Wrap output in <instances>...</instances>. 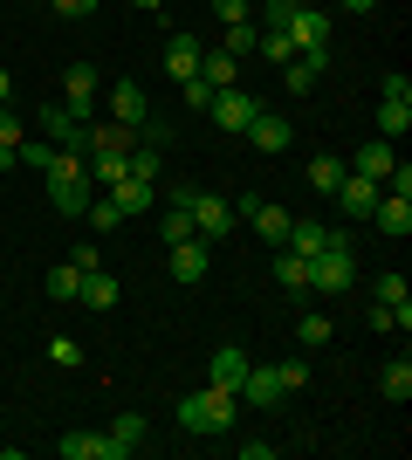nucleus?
I'll return each mask as SVG.
<instances>
[{"mask_svg":"<svg viewBox=\"0 0 412 460\" xmlns=\"http://www.w3.org/2000/svg\"><path fill=\"white\" fill-rule=\"evenodd\" d=\"M48 199H56L62 220H83V213H90L97 186H90V172H83L76 152H56V165H48Z\"/></svg>","mask_w":412,"mask_h":460,"instance_id":"nucleus-1","label":"nucleus"},{"mask_svg":"<svg viewBox=\"0 0 412 460\" xmlns=\"http://www.w3.org/2000/svg\"><path fill=\"white\" fill-rule=\"evenodd\" d=\"M179 426L186 433H234V392H220V385H199L179 399Z\"/></svg>","mask_w":412,"mask_h":460,"instance_id":"nucleus-2","label":"nucleus"},{"mask_svg":"<svg viewBox=\"0 0 412 460\" xmlns=\"http://www.w3.org/2000/svg\"><path fill=\"white\" fill-rule=\"evenodd\" d=\"M351 282H357V254H351V241L337 234L323 254H310V288L316 296H344Z\"/></svg>","mask_w":412,"mask_h":460,"instance_id":"nucleus-3","label":"nucleus"},{"mask_svg":"<svg viewBox=\"0 0 412 460\" xmlns=\"http://www.w3.org/2000/svg\"><path fill=\"white\" fill-rule=\"evenodd\" d=\"M206 117H214V124H220V131H227V137H241V131H248V124H255V117H261V96H248V90H241V83H234V90H214V103H206Z\"/></svg>","mask_w":412,"mask_h":460,"instance_id":"nucleus-4","label":"nucleus"},{"mask_svg":"<svg viewBox=\"0 0 412 460\" xmlns=\"http://www.w3.org/2000/svg\"><path fill=\"white\" fill-rule=\"evenodd\" d=\"M193 234L199 241H227V234H234V207H227V199H220V192H193Z\"/></svg>","mask_w":412,"mask_h":460,"instance_id":"nucleus-5","label":"nucleus"},{"mask_svg":"<svg viewBox=\"0 0 412 460\" xmlns=\"http://www.w3.org/2000/svg\"><path fill=\"white\" fill-rule=\"evenodd\" d=\"M83 131H90V124H76L69 103H48V111H41V137H48L56 152H76L83 158Z\"/></svg>","mask_w":412,"mask_h":460,"instance_id":"nucleus-6","label":"nucleus"},{"mask_svg":"<svg viewBox=\"0 0 412 460\" xmlns=\"http://www.w3.org/2000/svg\"><path fill=\"white\" fill-rule=\"evenodd\" d=\"M234 399H248V405H282V399H289V385H282V371H275V365H248V378H241Z\"/></svg>","mask_w":412,"mask_h":460,"instance_id":"nucleus-7","label":"nucleus"},{"mask_svg":"<svg viewBox=\"0 0 412 460\" xmlns=\"http://www.w3.org/2000/svg\"><path fill=\"white\" fill-rule=\"evenodd\" d=\"M206 269H214V241H199V234L172 241V275H179V282H199Z\"/></svg>","mask_w":412,"mask_h":460,"instance_id":"nucleus-8","label":"nucleus"},{"mask_svg":"<svg viewBox=\"0 0 412 460\" xmlns=\"http://www.w3.org/2000/svg\"><path fill=\"white\" fill-rule=\"evenodd\" d=\"M241 137H248V145H255L261 158H282V152H289V117L261 111V117H255V124H248V131H241Z\"/></svg>","mask_w":412,"mask_h":460,"instance_id":"nucleus-9","label":"nucleus"},{"mask_svg":"<svg viewBox=\"0 0 412 460\" xmlns=\"http://www.w3.org/2000/svg\"><path fill=\"white\" fill-rule=\"evenodd\" d=\"M378 192H385L378 179H357V172H344V179H337V192H330V199H344V213H351V220H372Z\"/></svg>","mask_w":412,"mask_h":460,"instance_id":"nucleus-10","label":"nucleus"},{"mask_svg":"<svg viewBox=\"0 0 412 460\" xmlns=\"http://www.w3.org/2000/svg\"><path fill=\"white\" fill-rule=\"evenodd\" d=\"M103 192H110V207H118L124 220H137V213H152V207H158V186H145V179H131V172H124L118 186H103Z\"/></svg>","mask_w":412,"mask_h":460,"instance_id":"nucleus-11","label":"nucleus"},{"mask_svg":"<svg viewBox=\"0 0 412 460\" xmlns=\"http://www.w3.org/2000/svg\"><path fill=\"white\" fill-rule=\"evenodd\" d=\"M137 145V131L131 124H118V117H103V124H90L83 131V158H97V152H131Z\"/></svg>","mask_w":412,"mask_h":460,"instance_id":"nucleus-12","label":"nucleus"},{"mask_svg":"<svg viewBox=\"0 0 412 460\" xmlns=\"http://www.w3.org/2000/svg\"><path fill=\"white\" fill-rule=\"evenodd\" d=\"M110 117L137 131V124L152 117V103H145V83H131V76H124V83H110Z\"/></svg>","mask_w":412,"mask_h":460,"instance_id":"nucleus-13","label":"nucleus"},{"mask_svg":"<svg viewBox=\"0 0 412 460\" xmlns=\"http://www.w3.org/2000/svg\"><path fill=\"white\" fill-rule=\"evenodd\" d=\"M372 227H378V234H392V241H406V234H412V199H399V192H378Z\"/></svg>","mask_w":412,"mask_h":460,"instance_id":"nucleus-14","label":"nucleus"},{"mask_svg":"<svg viewBox=\"0 0 412 460\" xmlns=\"http://www.w3.org/2000/svg\"><path fill=\"white\" fill-rule=\"evenodd\" d=\"M199 56H206V49H199L193 35H186V28H179L172 41H165V76L172 83H186V76H199Z\"/></svg>","mask_w":412,"mask_h":460,"instance_id":"nucleus-15","label":"nucleus"},{"mask_svg":"<svg viewBox=\"0 0 412 460\" xmlns=\"http://www.w3.org/2000/svg\"><path fill=\"white\" fill-rule=\"evenodd\" d=\"M241 378H248V350H214L206 358V385H220V392H241Z\"/></svg>","mask_w":412,"mask_h":460,"instance_id":"nucleus-16","label":"nucleus"},{"mask_svg":"<svg viewBox=\"0 0 412 460\" xmlns=\"http://www.w3.org/2000/svg\"><path fill=\"white\" fill-rule=\"evenodd\" d=\"M392 165H399L392 137H372V145H364V152L351 158V172H357V179H378V186H385V172H392Z\"/></svg>","mask_w":412,"mask_h":460,"instance_id":"nucleus-17","label":"nucleus"},{"mask_svg":"<svg viewBox=\"0 0 412 460\" xmlns=\"http://www.w3.org/2000/svg\"><path fill=\"white\" fill-rule=\"evenodd\" d=\"M124 172L145 179V186H158V179H165V145H145V137H137L131 152H124Z\"/></svg>","mask_w":412,"mask_h":460,"instance_id":"nucleus-18","label":"nucleus"},{"mask_svg":"<svg viewBox=\"0 0 412 460\" xmlns=\"http://www.w3.org/2000/svg\"><path fill=\"white\" fill-rule=\"evenodd\" d=\"M248 220H255V234L268 241V248H282V241H289V227H295V213H289V207H268V199H261Z\"/></svg>","mask_w":412,"mask_h":460,"instance_id":"nucleus-19","label":"nucleus"},{"mask_svg":"<svg viewBox=\"0 0 412 460\" xmlns=\"http://www.w3.org/2000/svg\"><path fill=\"white\" fill-rule=\"evenodd\" d=\"M330 241H337L330 227H316V220H295V227H289V241H282V248H289V254H302V261H310V254H323V248H330Z\"/></svg>","mask_w":412,"mask_h":460,"instance_id":"nucleus-20","label":"nucleus"},{"mask_svg":"<svg viewBox=\"0 0 412 460\" xmlns=\"http://www.w3.org/2000/svg\"><path fill=\"white\" fill-rule=\"evenodd\" d=\"M145 447V412H118V426H110V460L137 454Z\"/></svg>","mask_w":412,"mask_h":460,"instance_id":"nucleus-21","label":"nucleus"},{"mask_svg":"<svg viewBox=\"0 0 412 460\" xmlns=\"http://www.w3.org/2000/svg\"><path fill=\"white\" fill-rule=\"evenodd\" d=\"M62 460H110V433H69V440H56Z\"/></svg>","mask_w":412,"mask_h":460,"instance_id":"nucleus-22","label":"nucleus"},{"mask_svg":"<svg viewBox=\"0 0 412 460\" xmlns=\"http://www.w3.org/2000/svg\"><path fill=\"white\" fill-rule=\"evenodd\" d=\"M275 282L289 288V296H310V261H302V254H289V248H282V254H275Z\"/></svg>","mask_w":412,"mask_h":460,"instance_id":"nucleus-23","label":"nucleus"},{"mask_svg":"<svg viewBox=\"0 0 412 460\" xmlns=\"http://www.w3.org/2000/svg\"><path fill=\"white\" fill-rule=\"evenodd\" d=\"M76 303H90V309H118V275H83V288H76Z\"/></svg>","mask_w":412,"mask_h":460,"instance_id":"nucleus-24","label":"nucleus"},{"mask_svg":"<svg viewBox=\"0 0 412 460\" xmlns=\"http://www.w3.org/2000/svg\"><path fill=\"white\" fill-rule=\"evenodd\" d=\"M234 69H241V56H227V49L199 56V83H214V90H234Z\"/></svg>","mask_w":412,"mask_h":460,"instance_id":"nucleus-25","label":"nucleus"},{"mask_svg":"<svg viewBox=\"0 0 412 460\" xmlns=\"http://www.w3.org/2000/svg\"><path fill=\"white\" fill-rule=\"evenodd\" d=\"M378 392H385V399H392V405H406V399H412V365H406V358H392V365H385V378H378Z\"/></svg>","mask_w":412,"mask_h":460,"instance_id":"nucleus-26","label":"nucleus"},{"mask_svg":"<svg viewBox=\"0 0 412 460\" xmlns=\"http://www.w3.org/2000/svg\"><path fill=\"white\" fill-rule=\"evenodd\" d=\"M337 179H344V158H337V152H316L310 158V186L316 192H337Z\"/></svg>","mask_w":412,"mask_h":460,"instance_id":"nucleus-27","label":"nucleus"},{"mask_svg":"<svg viewBox=\"0 0 412 460\" xmlns=\"http://www.w3.org/2000/svg\"><path fill=\"white\" fill-rule=\"evenodd\" d=\"M14 152H21V117L0 111V172H14Z\"/></svg>","mask_w":412,"mask_h":460,"instance_id":"nucleus-28","label":"nucleus"},{"mask_svg":"<svg viewBox=\"0 0 412 460\" xmlns=\"http://www.w3.org/2000/svg\"><path fill=\"white\" fill-rule=\"evenodd\" d=\"M14 165H35V172H48V165H56V145H48V137H21Z\"/></svg>","mask_w":412,"mask_h":460,"instance_id":"nucleus-29","label":"nucleus"},{"mask_svg":"<svg viewBox=\"0 0 412 460\" xmlns=\"http://www.w3.org/2000/svg\"><path fill=\"white\" fill-rule=\"evenodd\" d=\"M76 288H83V269H69V261L48 275V296H56V303H76Z\"/></svg>","mask_w":412,"mask_h":460,"instance_id":"nucleus-30","label":"nucleus"},{"mask_svg":"<svg viewBox=\"0 0 412 460\" xmlns=\"http://www.w3.org/2000/svg\"><path fill=\"white\" fill-rule=\"evenodd\" d=\"M83 220H90V227L97 234H110V227H124V213L110 207V192H103V199H90V213H83Z\"/></svg>","mask_w":412,"mask_h":460,"instance_id":"nucleus-31","label":"nucleus"},{"mask_svg":"<svg viewBox=\"0 0 412 460\" xmlns=\"http://www.w3.org/2000/svg\"><path fill=\"white\" fill-rule=\"evenodd\" d=\"M412 124V103H385V111H378V137H399Z\"/></svg>","mask_w":412,"mask_h":460,"instance_id":"nucleus-32","label":"nucleus"},{"mask_svg":"<svg viewBox=\"0 0 412 460\" xmlns=\"http://www.w3.org/2000/svg\"><path fill=\"white\" fill-rule=\"evenodd\" d=\"M255 41H261V28L241 21V28H227V56H255Z\"/></svg>","mask_w":412,"mask_h":460,"instance_id":"nucleus-33","label":"nucleus"},{"mask_svg":"<svg viewBox=\"0 0 412 460\" xmlns=\"http://www.w3.org/2000/svg\"><path fill=\"white\" fill-rule=\"evenodd\" d=\"M158 227H165V248H172V241H186V234H193V213H186V207H165V220H158Z\"/></svg>","mask_w":412,"mask_h":460,"instance_id":"nucleus-34","label":"nucleus"},{"mask_svg":"<svg viewBox=\"0 0 412 460\" xmlns=\"http://www.w3.org/2000/svg\"><path fill=\"white\" fill-rule=\"evenodd\" d=\"M295 337H302V344H330V316H302V323H295Z\"/></svg>","mask_w":412,"mask_h":460,"instance_id":"nucleus-35","label":"nucleus"},{"mask_svg":"<svg viewBox=\"0 0 412 460\" xmlns=\"http://www.w3.org/2000/svg\"><path fill=\"white\" fill-rule=\"evenodd\" d=\"M302 0H261V28H289V14Z\"/></svg>","mask_w":412,"mask_h":460,"instance_id":"nucleus-36","label":"nucleus"},{"mask_svg":"<svg viewBox=\"0 0 412 460\" xmlns=\"http://www.w3.org/2000/svg\"><path fill=\"white\" fill-rule=\"evenodd\" d=\"M214 14L227 21V28H241V21H255V0H214Z\"/></svg>","mask_w":412,"mask_h":460,"instance_id":"nucleus-37","label":"nucleus"},{"mask_svg":"<svg viewBox=\"0 0 412 460\" xmlns=\"http://www.w3.org/2000/svg\"><path fill=\"white\" fill-rule=\"evenodd\" d=\"M378 303H385V309L406 303V275H378Z\"/></svg>","mask_w":412,"mask_h":460,"instance_id":"nucleus-38","label":"nucleus"},{"mask_svg":"<svg viewBox=\"0 0 412 460\" xmlns=\"http://www.w3.org/2000/svg\"><path fill=\"white\" fill-rule=\"evenodd\" d=\"M282 76H289V90H295V96L316 90V69H310V62H282Z\"/></svg>","mask_w":412,"mask_h":460,"instance_id":"nucleus-39","label":"nucleus"},{"mask_svg":"<svg viewBox=\"0 0 412 460\" xmlns=\"http://www.w3.org/2000/svg\"><path fill=\"white\" fill-rule=\"evenodd\" d=\"M48 7H56L62 21H90V14H97V0H48Z\"/></svg>","mask_w":412,"mask_h":460,"instance_id":"nucleus-40","label":"nucleus"},{"mask_svg":"<svg viewBox=\"0 0 412 460\" xmlns=\"http://www.w3.org/2000/svg\"><path fill=\"white\" fill-rule=\"evenodd\" d=\"M179 90H186V103H193V111H206V103H214V83H199V76H186Z\"/></svg>","mask_w":412,"mask_h":460,"instance_id":"nucleus-41","label":"nucleus"},{"mask_svg":"<svg viewBox=\"0 0 412 460\" xmlns=\"http://www.w3.org/2000/svg\"><path fill=\"white\" fill-rule=\"evenodd\" d=\"M282 371V385H289V392H302V385H310V365H302V358H289V365H275Z\"/></svg>","mask_w":412,"mask_h":460,"instance_id":"nucleus-42","label":"nucleus"},{"mask_svg":"<svg viewBox=\"0 0 412 460\" xmlns=\"http://www.w3.org/2000/svg\"><path fill=\"white\" fill-rule=\"evenodd\" d=\"M69 269H83V275L97 269V241H76V248H69Z\"/></svg>","mask_w":412,"mask_h":460,"instance_id":"nucleus-43","label":"nucleus"},{"mask_svg":"<svg viewBox=\"0 0 412 460\" xmlns=\"http://www.w3.org/2000/svg\"><path fill=\"white\" fill-rule=\"evenodd\" d=\"M48 358H56V365H76L83 344H76V337H56V344H48Z\"/></svg>","mask_w":412,"mask_h":460,"instance_id":"nucleus-44","label":"nucleus"},{"mask_svg":"<svg viewBox=\"0 0 412 460\" xmlns=\"http://www.w3.org/2000/svg\"><path fill=\"white\" fill-rule=\"evenodd\" d=\"M385 103H412V83L406 76H385Z\"/></svg>","mask_w":412,"mask_h":460,"instance_id":"nucleus-45","label":"nucleus"},{"mask_svg":"<svg viewBox=\"0 0 412 460\" xmlns=\"http://www.w3.org/2000/svg\"><path fill=\"white\" fill-rule=\"evenodd\" d=\"M241 460H275V440H241Z\"/></svg>","mask_w":412,"mask_h":460,"instance_id":"nucleus-46","label":"nucleus"},{"mask_svg":"<svg viewBox=\"0 0 412 460\" xmlns=\"http://www.w3.org/2000/svg\"><path fill=\"white\" fill-rule=\"evenodd\" d=\"M344 7H351V14H364V7H378V0H344Z\"/></svg>","mask_w":412,"mask_h":460,"instance_id":"nucleus-47","label":"nucleus"},{"mask_svg":"<svg viewBox=\"0 0 412 460\" xmlns=\"http://www.w3.org/2000/svg\"><path fill=\"white\" fill-rule=\"evenodd\" d=\"M7 96H14V83H7V76H0V103H7Z\"/></svg>","mask_w":412,"mask_h":460,"instance_id":"nucleus-48","label":"nucleus"}]
</instances>
